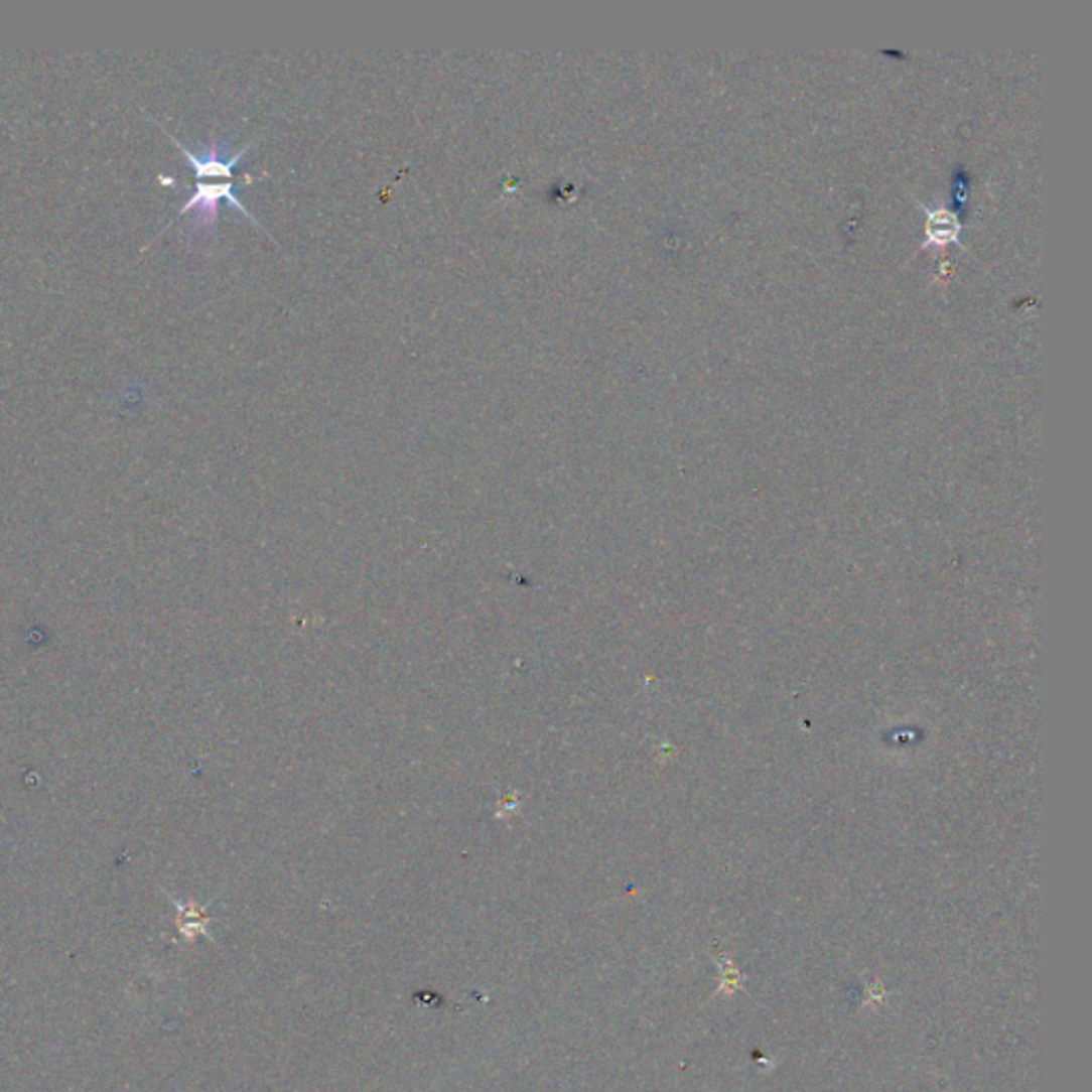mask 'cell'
I'll use <instances>...</instances> for the list:
<instances>
[{
  "mask_svg": "<svg viewBox=\"0 0 1092 1092\" xmlns=\"http://www.w3.org/2000/svg\"><path fill=\"white\" fill-rule=\"evenodd\" d=\"M958 235V225H956V218L945 214V212H939L935 214L931 221H928V238H931L933 242H952Z\"/></svg>",
  "mask_w": 1092,
  "mask_h": 1092,
  "instance_id": "obj_2",
  "label": "cell"
},
{
  "mask_svg": "<svg viewBox=\"0 0 1092 1092\" xmlns=\"http://www.w3.org/2000/svg\"><path fill=\"white\" fill-rule=\"evenodd\" d=\"M167 135L181 150V154H184V158L190 162L192 169H194V177H196L194 192H192V196L188 198V201L179 208V214L194 212V227L214 229L216 221H218V208H221V201H229L231 208H235L238 212H242L244 216H248L250 223L254 227L263 229L259 225L257 218H254L250 214V210L240 201V196L235 194V184H233L235 165H238V162L242 160V156L248 152V148L254 141L246 143L240 152H235L231 156L227 143L212 141L208 148L194 152V150L186 148V145L181 141H177V137H173L171 133H167Z\"/></svg>",
  "mask_w": 1092,
  "mask_h": 1092,
  "instance_id": "obj_1",
  "label": "cell"
}]
</instances>
